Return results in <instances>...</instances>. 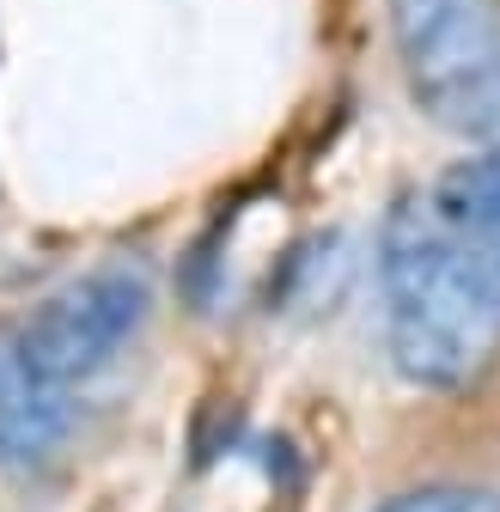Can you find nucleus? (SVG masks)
I'll use <instances>...</instances> for the list:
<instances>
[{"label": "nucleus", "instance_id": "nucleus-2", "mask_svg": "<svg viewBox=\"0 0 500 512\" xmlns=\"http://www.w3.org/2000/svg\"><path fill=\"white\" fill-rule=\"evenodd\" d=\"M391 37L415 104L458 135L500 74V0H391Z\"/></svg>", "mask_w": 500, "mask_h": 512}, {"label": "nucleus", "instance_id": "nucleus-4", "mask_svg": "<svg viewBox=\"0 0 500 512\" xmlns=\"http://www.w3.org/2000/svg\"><path fill=\"white\" fill-rule=\"evenodd\" d=\"M68 439V384H55L19 330H0V464H43Z\"/></svg>", "mask_w": 500, "mask_h": 512}, {"label": "nucleus", "instance_id": "nucleus-6", "mask_svg": "<svg viewBox=\"0 0 500 512\" xmlns=\"http://www.w3.org/2000/svg\"><path fill=\"white\" fill-rule=\"evenodd\" d=\"M379 512H500V494H488V488H415V494L385 500Z\"/></svg>", "mask_w": 500, "mask_h": 512}, {"label": "nucleus", "instance_id": "nucleus-7", "mask_svg": "<svg viewBox=\"0 0 500 512\" xmlns=\"http://www.w3.org/2000/svg\"><path fill=\"white\" fill-rule=\"evenodd\" d=\"M458 135H464V141H482V147H500V74L488 80V92L476 98V110L464 116Z\"/></svg>", "mask_w": 500, "mask_h": 512}, {"label": "nucleus", "instance_id": "nucleus-1", "mask_svg": "<svg viewBox=\"0 0 500 512\" xmlns=\"http://www.w3.org/2000/svg\"><path fill=\"white\" fill-rule=\"evenodd\" d=\"M385 342L421 391H464L500 354V287L440 226L427 196H403L379 238Z\"/></svg>", "mask_w": 500, "mask_h": 512}, {"label": "nucleus", "instance_id": "nucleus-3", "mask_svg": "<svg viewBox=\"0 0 500 512\" xmlns=\"http://www.w3.org/2000/svg\"><path fill=\"white\" fill-rule=\"evenodd\" d=\"M147 311H153V275L129 256H116V263H98L80 281L55 287L19 324V336H25V354L55 384H80L141 336Z\"/></svg>", "mask_w": 500, "mask_h": 512}, {"label": "nucleus", "instance_id": "nucleus-5", "mask_svg": "<svg viewBox=\"0 0 500 512\" xmlns=\"http://www.w3.org/2000/svg\"><path fill=\"white\" fill-rule=\"evenodd\" d=\"M427 202H433V214H440V226L476 256V263L494 275V287H500V153L452 165L440 183L427 189Z\"/></svg>", "mask_w": 500, "mask_h": 512}]
</instances>
